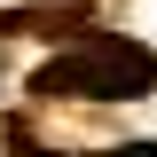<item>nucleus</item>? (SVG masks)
<instances>
[{"label": "nucleus", "mask_w": 157, "mask_h": 157, "mask_svg": "<svg viewBox=\"0 0 157 157\" xmlns=\"http://www.w3.org/2000/svg\"><path fill=\"white\" fill-rule=\"evenodd\" d=\"M24 157H32V149H24Z\"/></svg>", "instance_id": "7ed1b4c3"}, {"label": "nucleus", "mask_w": 157, "mask_h": 157, "mask_svg": "<svg viewBox=\"0 0 157 157\" xmlns=\"http://www.w3.org/2000/svg\"><path fill=\"white\" fill-rule=\"evenodd\" d=\"M47 86H63V94H149V55H141L134 39H94V47H71V55H55L47 63Z\"/></svg>", "instance_id": "f257e3e1"}, {"label": "nucleus", "mask_w": 157, "mask_h": 157, "mask_svg": "<svg viewBox=\"0 0 157 157\" xmlns=\"http://www.w3.org/2000/svg\"><path fill=\"white\" fill-rule=\"evenodd\" d=\"M110 157H157V141H126V149H110Z\"/></svg>", "instance_id": "f03ea898"}]
</instances>
